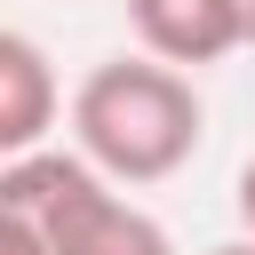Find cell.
<instances>
[{"label":"cell","mask_w":255,"mask_h":255,"mask_svg":"<svg viewBox=\"0 0 255 255\" xmlns=\"http://www.w3.org/2000/svg\"><path fill=\"white\" fill-rule=\"evenodd\" d=\"M0 247H8V255H48V239H40L32 223H16V215H0Z\"/></svg>","instance_id":"5b68a950"},{"label":"cell","mask_w":255,"mask_h":255,"mask_svg":"<svg viewBox=\"0 0 255 255\" xmlns=\"http://www.w3.org/2000/svg\"><path fill=\"white\" fill-rule=\"evenodd\" d=\"M56 72H48V48L32 32H0V151L8 159H32L48 151V128H56Z\"/></svg>","instance_id":"277c9868"},{"label":"cell","mask_w":255,"mask_h":255,"mask_svg":"<svg viewBox=\"0 0 255 255\" xmlns=\"http://www.w3.org/2000/svg\"><path fill=\"white\" fill-rule=\"evenodd\" d=\"M231 24H239V48H255V0H231Z\"/></svg>","instance_id":"52a82bcc"},{"label":"cell","mask_w":255,"mask_h":255,"mask_svg":"<svg viewBox=\"0 0 255 255\" xmlns=\"http://www.w3.org/2000/svg\"><path fill=\"white\" fill-rule=\"evenodd\" d=\"M199 128H207V104L191 72L159 56H112L72 88V143L112 183H167L199 151Z\"/></svg>","instance_id":"6da1fadb"},{"label":"cell","mask_w":255,"mask_h":255,"mask_svg":"<svg viewBox=\"0 0 255 255\" xmlns=\"http://www.w3.org/2000/svg\"><path fill=\"white\" fill-rule=\"evenodd\" d=\"M128 24H135V40H143V56L175 64V72L223 64V56L239 48L231 0H128Z\"/></svg>","instance_id":"3957f363"},{"label":"cell","mask_w":255,"mask_h":255,"mask_svg":"<svg viewBox=\"0 0 255 255\" xmlns=\"http://www.w3.org/2000/svg\"><path fill=\"white\" fill-rule=\"evenodd\" d=\"M207 255H255V239H223V247H207Z\"/></svg>","instance_id":"ba28073f"},{"label":"cell","mask_w":255,"mask_h":255,"mask_svg":"<svg viewBox=\"0 0 255 255\" xmlns=\"http://www.w3.org/2000/svg\"><path fill=\"white\" fill-rule=\"evenodd\" d=\"M239 223H247V239H255V151H247V167H239Z\"/></svg>","instance_id":"8992f818"},{"label":"cell","mask_w":255,"mask_h":255,"mask_svg":"<svg viewBox=\"0 0 255 255\" xmlns=\"http://www.w3.org/2000/svg\"><path fill=\"white\" fill-rule=\"evenodd\" d=\"M0 215L32 223L48 255H175L159 215H143L112 175H96L80 151H32L0 167Z\"/></svg>","instance_id":"7a4b0ae2"}]
</instances>
